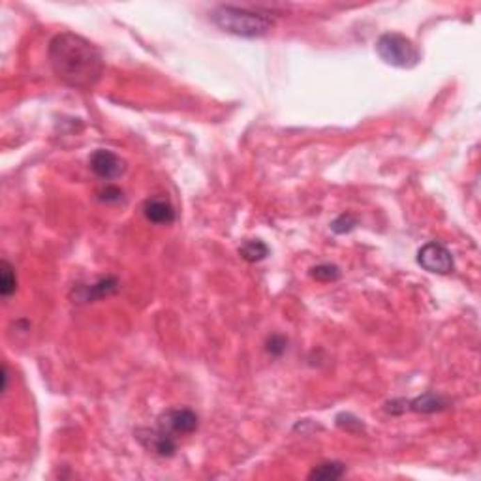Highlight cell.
<instances>
[{
    "mask_svg": "<svg viewBox=\"0 0 481 481\" xmlns=\"http://www.w3.org/2000/svg\"><path fill=\"white\" fill-rule=\"evenodd\" d=\"M143 214L152 224H171L175 220V209L166 198H149L143 203Z\"/></svg>",
    "mask_w": 481,
    "mask_h": 481,
    "instance_id": "cell-8",
    "label": "cell"
},
{
    "mask_svg": "<svg viewBox=\"0 0 481 481\" xmlns=\"http://www.w3.org/2000/svg\"><path fill=\"white\" fill-rule=\"evenodd\" d=\"M8 389V369L6 365L2 367V391H6Z\"/></svg>",
    "mask_w": 481,
    "mask_h": 481,
    "instance_id": "cell-18",
    "label": "cell"
},
{
    "mask_svg": "<svg viewBox=\"0 0 481 481\" xmlns=\"http://www.w3.org/2000/svg\"><path fill=\"white\" fill-rule=\"evenodd\" d=\"M418 263L425 271L436 275H450L455 269L451 252L440 243H427L425 246H421L418 252Z\"/></svg>",
    "mask_w": 481,
    "mask_h": 481,
    "instance_id": "cell-5",
    "label": "cell"
},
{
    "mask_svg": "<svg viewBox=\"0 0 481 481\" xmlns=\"http://www.w3.org/2000/svg\"><path fill=\"white\" fill-rule=\"evenodd\" d=\"M357 226V220L352 214H340L331 224V230L335 233H348Z\"/></svg>",
    "mask_w": 481,
    "mask_h": 481,
    "instance_id": "cell-15",
    "label": "cell"
},
{
    "mask_svg": "<svg viewBox=\"0 0 481 481\" xmlns=\"http://www.w3.org/2000/svg\"><path fill=\"white\" fill-rule=\"evenodd\" d=\"M49 64L53 74L72 88L88 90L100 81L104 58L100 49L74 32H61L49 44Z\"/></svg>",
    "mask_w": 481,
    "mask_h": 481,
    "instance_id": "cell-1",
    "label": "cell"
},
{
    "mask_svg": "<svg viewBox=\"0 0 481 481\" xmlns=\"http://www.w3.org/2000/svg\"><path fill=\"white\" fill-rule=\"evenodd\" d=\"M211 21L220 31L241 38H262L275 26V17L271 13L239 6L214 8Z\"/></svg>",
    "mask_w": 481,
    "mask_h": 481,
    "instance_id": "cell-2",
    "label": "cell"
},
{
    "mask_svg": "<svg viewBox=\"0 0 481 481\" xmlns=\"http://www.w3.org/2000/svg\"><path fill=\"white\" fill-rule=\"evenodd\" d=\"M88 164H90V169H93L94 173L100 177V179H104V181L119 179V177L125 175L126 171L125 160L119 155H115L113 150L107 149L94 150Z\"/></svg>",
    "mask_w": 481,
    "mask_h": 481,
    "instance_id": "cell-6",
    "label": "cell"
},
{
    "mask_svg": "<svg viewBox=\"0 0 481 481\" xmlns=\"http://www.w3.org/2000/svg\"><path fill=\"white\" fill-rule=\"evenodd\" d=\"M346 474V466L342 463H322L318 466H314L313 472L308 474V480L316 481H335L340 480Z\"/></svg>",
    "mask_w": 481,
    "mask_h": 481,
    "instance_id": "cell-10",
    "label": "cell"
},
{
    "mask_svg": "<svg viewBox=\"0 0 481 481\" xmlns=\"http://www.w3.org/2000/svg\"><path fill=\"white\" fill-rule=\"evenodd\" d=\"M448 408V399L442 397V395L434 393V391H429V393H423L418 399H413L408 402V410L418 413H434L442 412Z\"/></svg>",
    "mask_w": 481,
    "mask_h": 481,
    "instance_id": "cell-9",
    "label": "cell"
},
{
    "mask_svg": "<svg viewBox=\"0 0 481 481\" xmlns=\"http://www.w3.org/2000/svg\"><path fill=\"white\" fill-rule=\"evenodd\" d=\"M17 290V276H15V271L10 265V262L2 260L0 263V294L4 299H8L10 295L15 294Z\"/></svg>",
    "mask_w": 481,
    "mask_h": 481,
    "instance_id": "cell-13",
    "label": "cell"
},
{
    "mask_svg": "<svg viewBox=\"0 0 481 481\" xmlns=\"http://www.w3.org/2000/svg\"><path fill=\"white\" fill-rule=\"evenodd\" d=\"M287 348V340L282 335H273V337H269L267 340V352L271 354V356H282L284 352H286Z\"/></svg>",
    "mask_w": 481,
    "mask_h": 481,
    "instance_id": "cell-16",
    "label": "cell"
},
{
    "mask_svg": "<svg viewBox=\"0 0 481 481\" xmlns=\"http://www.w3.org/2000/svg\"><path fill=\"white\" fill-rule=\"evenodd\" d=\"M100 200L106 203H119L123 201V190L117 187H106V190L100 192Z\"/></svg>",
    "mask_w": 481,
    "mask_h": 481,
    "instance_id": "cell-17",
    "label": "cell"
},
{
    "mask_svg": "<svg viewBox=\"0 0 481 481\" xmlns=\"http://www.w3.org/2000/svg\"><path fill=\"white\" fill-rule=\"evenodd\" d=\"M200 419L192 410L188 408H181V410H168L158 418L157 427L162 429L164 432H168L173 438L177 436H188L192 432L198 431Z\"/></svg>",
    "mask_w": 481,
    "mask_h": 481,
    "instance_id": "cell-4",
    "label": "cell"
},
{
    "mask_svg": "<svg viewBox=\"0 0 481 481\" xmlns=\"http://www.w3.org/2000/svg\"><path fill=\"white\" fill-rule=\"evenodd\" d=\"M310 276L318 282H335L340 278V269L331 263H322L310 269Z\"/></svg>",
    "mask_w": 481,
    "mask_h": 481,
    "instance_id": "cell-14",
    "label": "cell"
},
{
    "mask_svg": "<svg viewBox=\"0 0 481 481\" xmlns=\"http://www.w3.org/2000/svg\"><path fill=\"white\" fill-rule=\"evenodd\" d=\"M136 438L147 451H152V453H157L160 457L175 455L177 440L168 432H164L162 429H158V427H155V429H138Z\"/></svg>",
    "mask_w": 481,
    "mask_h": 481,
    "instance_id": "cell-7",
    "label": "cell"
},
{
    "mask_svg": "<svg viewBox=\"0 0 481 481\" xmlns=\"http://www.w3.org/2000/svg\"><path fill=\"white\" fill-rule=\"evenodd\" d=\"M119 290V281L117 278H102L100 282H96V284H93L90 287H85L83 290V301H94V299H100V297H104V295H109V294H115Z\"/></svg>",
    "mask_w": 481,
    "mask_h": 481,
    "instance_id": "cell-11",
    "label": "cell"
},
{
    "mask_svg": "<svg viewBox=\"0 0 481 481\" xmlns=\"http://www.w3.org/2000/svg\"><path fill=\"white\" fill-rule=\"evenodd\" d=\"M239 254L243 260L250 263L262 262L265 258L269 256V246L260 239H252V241H246V243L239 249Z\"/></svg>",
    "mask_w": 481,
    "mask_h": 481,
    "instance_id": "cell-12",
    "label": "cell"
},
{
    "mask_svg": "<svg viewBox=\"0 0 481 481\" xmlns=\"http://www.w3.org/2000/svg\"><path fill=\"white\" fill-rule=\"evenodd\" d=\"M376 53L389 66L395 68H413L421 61L418 47L410 38L402 36L399 32H386L376 42Z\"/></svg>",
    "mask_w": 481,
    "mask_h": 481,
    "instance_id": "cell-3",
    "label": "cell"
}]
</instances>
